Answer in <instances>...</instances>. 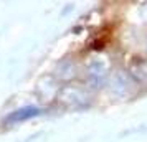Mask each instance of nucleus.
<instances>
[{"instance_id": "nucleus-1", "label": "nucleus", "mask_w": 147, "mask_h": 142, "mask_svg": "<svg viewBox=\"0 0 147 142\" xmlns=\"http://www.w3.org/2000/svg\"><path fill=\"white\" fill-rule=\"evenodd\" d=\"M41 111L38 108H23V109H18V111H15L12 114L7 117L8 122H22V121H27V119H32L35 116H38Z\"/></svg>"}, {"instance_id": "nucleus-2", "label": "nucleus", "mask_w": 147, "mask_h": 142, "mask_svg": "<svg viewBox=\"0 0 147 142\" xmlns=\"http://www.w3.org/2000/svg\"><path fill=\"white\" fill-rule=\"evenodd\" d=\"M89 76H91V79L96 83H99L102 78H104V68L99 66V65H93V66L89 68Z\"/></svg>"}]
</instances>
